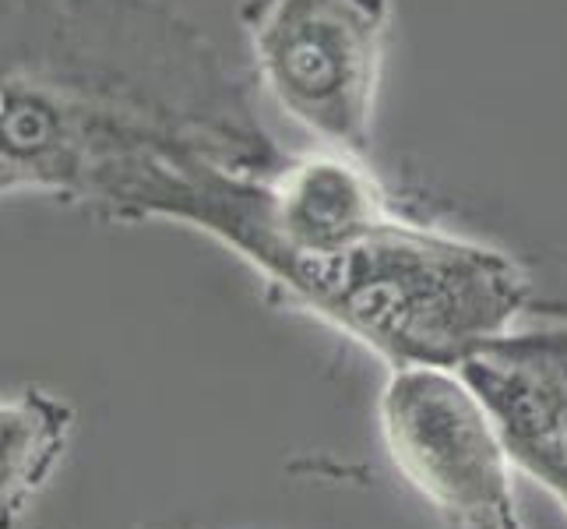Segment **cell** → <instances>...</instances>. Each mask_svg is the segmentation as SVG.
Returning a JSON list of instances; mask_svg holds the SVG:
<instances>
[{"mask_svg":"<svg viewBox=\"0 0 567 529\" xmlns=\"http://www.w3.org/2000/svg\"><path fill=\"white\" fill-rule=\"evenodd\" d=\"M187 149L282 163L205 35L145 0H0V194L95 202L127 163Z\"/></svg>","mask_w":567,"mask_h":529,"instance_id":"obj_1","label":"cell"},{"mask_svg":"<svg viewBox=\"0 0 567 529\" xmlns=\"http://www.w3.org/2000/svg\"><path fill=\"white\" fill-rule=\"evenodd\" d=\"M391 0H247L244 29L265 92L321 149L367 155Z\"/></svg>","mask_w":567,"mask_h":529,"instance_id":"obj_2","label":"cell"},{"mask_svg":"<svg viewBox=\"0 0 567 529\" xmlns=\"http://www.w3.org/2000/svg\"><path fill=\"white\" fill-rule=\"evenodd\" d=\"M378 420L395 469L452 529H497L515 508V462L455 367H391Z\"/></svg>","mask_w":567,"mask_h":529,"instance_id":"obj_3","label":"cell"},{"mask_svg":"<svg viewBox=\"0 0 567 529\" xmlns=\"http://www.w3.org/2000/svg\"><path fill=\"white\" fill-rule=\"evenodd\" d=\"M483 399L515 469L567 498V325L507 328L455 367Z\"/></svg>","mask_w":567,"mask_h":529,"instance_id":"obj_4","label":"cell"},{"mask_svg":"<svg viewBox=\"0 0 567 529\" xmlns=\"http://www.w3.org/2000/svg\"><path fill=\"white\" fill-rule=\"evenodd\" d=\"M74 414L43 388L0 403V529L25 516L29 501L64 459Z\"/></svg>","mask_w":567,"mask_h":529,"instance_id":"obj_5","label":"cell"},{"mask_svg":"<svg viewBox=\"0 0 567 529\" xmlns=\"http://www.w3.org/2000/svg\"><path fill=\"white\" fill-rule=\"evenodd\" d=\"M497 529H529V526H525L522 522V516H518V508H512V512H507L504 519H501V526Z\"/></svg>","mask_w":567,"mask_h":529,"instance_id":"obj_6","label":"cell"},{"mask_svg":"<svg viewBox=\"0 0 567 529\" xmlns=\"http://www.w3.org/2000/svg\"><path fill=\"white\" fill-rule=\"evenodd\" d=\"M560 505H564V512H567V498H564V501H560Z\"/></svg>","mask_w":567,"mask_h":529,"instance_id":"obj_7","label":"cell"}]
</instances>
